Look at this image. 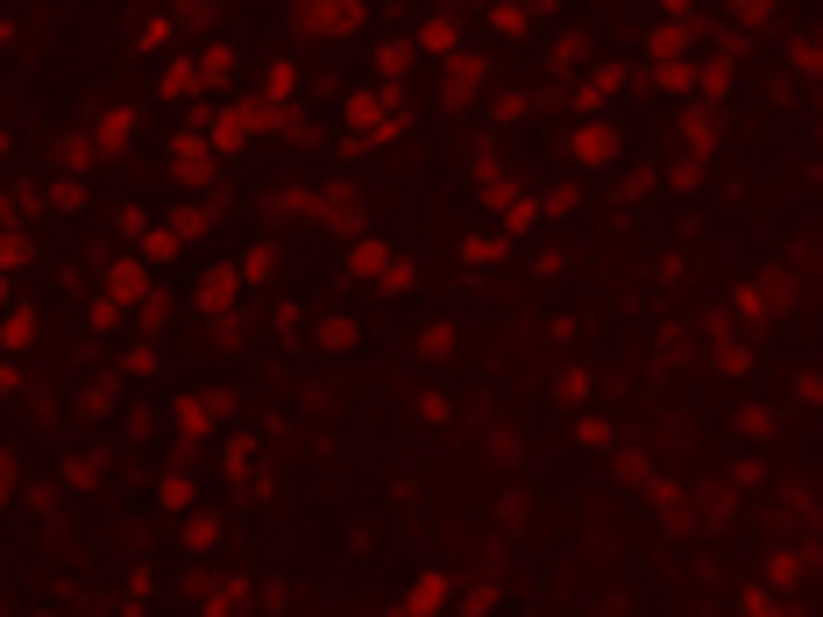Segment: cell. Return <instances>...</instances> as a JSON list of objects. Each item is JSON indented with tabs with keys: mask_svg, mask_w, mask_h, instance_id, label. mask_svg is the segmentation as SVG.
Wrapping results in <instances>:
<instances>
[{
	"mask_svg": "<svg viewBox=\"0 0 823 617\" xmlns=\"http://www.w3.org/2000/svg\"><path fill=\"white\" fill-rule=\"evenodd\" d=\"M170 170H178V178H199V170H206V149H199V143H178V149H170Z\"/></svg>",
	"mask_w": 823,
	"mask_h": 617,
	"instance_id": "5",
	"label": "cell"
},
{
	"mask_svg": "<svg viewBox=\"0 0 823 617\" xmlns=\"http://www.w3.org/2000/svg\"><path fill=\"white\" fill-rule=\"evenodd\" d=\"M14 383H22V370H14V362H0V391H14Z\"/></svg>",
	"mask_w": 823,
	"mask_h": 617,
	"instance_id": "11",
	"label": "cell"
},
{
	"mask_svg": "<svg viewBox=\"0 0 823 617\" xmlns=\"http://www.w3.org/2000/svg\"><path fill=\"white\" fill-rule=\"evenodd\" d=\"M256 128V114L248 107H227V114H214V149H242V135Z\"/></svg>",
	"mask_w": 823,
	"mask_h": 617,
	"instance_id": "1",
	"label": "cell"
},
{
	"mask_svg": "<svg viewBox=\"0 0 823 617\" xmlns=\"http://www.w3.org/2000/svg\"><path fill=\"white\" fill-rule=\"evenodd\" d=\"M576 157H582L589 170H597V164H610V128H604V121H589V128L576 135Z\"/></svg>",
	"mask_w": 823,
	"mask_h": 617,
	"instance_id": "3",
	"label": "cell"
},
{
	"mask_svg": "<svg viewBox=\"0 0 823 617\" xmlns=\"http://www.w3.org/2000/svg\"><path fill=\"white\" fill-rule=\"evenodd\" d=\"M440 596H448V582H440V575H427V582H419V589L405 596V610H433Z\"/></svg>",
	"mask_w": 823,
	"mask_h": 617,
	"instance_id": "8",
	"label": "cell"
},
{
	"mask_svg": "<svg viewBox=\"0 0 823 617\" xmlns=\"http://www.w3.org/2000/svg\"><path fill=\"white\" fill-rule=\"evenodd\" d=\"M100 135H107V149H121V135H136V114H107Z\"/></svg>",
	"mask_w": 823,
	"mask_h": 617,
	"instance_id": "10",
	"label": "cell"
},
{
	"mask_svg": "<svg viewBox=\"0 0 823 617\" xmlns=\"http://www.w3.org/2000/svg\"><path fill=\"white\" fill-rule=\"evenodd\" d=\"M29 263H36V242L22 227H0V270H29Z\"/></svg>",
	"mask_w": 823,
	"mask_h": 617,
	"instance_id": "2",
	"label": "cell"
},
{
	"mask_svg": "<svg viewBox=\"0 0 823 617\" xmlns=\"http://www.w3.org/2000/svg\"><path fill=\"white\" fill-rule=\"evenodd\" d=\"M29 341H36V320L22 313V305H14V313L0 320V349H29Z\"/></svg>",
	"mask_w": 823,
	"mask_h": 617,
	"instance_id": "4",
	"label": "cell"
},
{
	"mask_svg": "<svg viewBox=\"0 0 823 617\" xmlns=\"http://www.w3.org/2000/svg\"><path fill=\"white\" fill-rule=\"evenodd\" d=\"M0 610H8V604H0Z\"/></svg>",
	"mask_w": 823,
	"mask_h": 617,
	"instance_id": "12",
	"label": "cell"
},
{
	"mask_svg": "<svg viewBox=\"0 0 823 617\" xmlns=\"http://www.w3.org/2000/svg\"><path fill=\"white\" fill-rule=\"evenodd\" d=\"M206 419H214V404H206V398H185L178 404V427L185 433H206Z\"/></svg>",
	"mask_w": 823,
	"mask_h": 617,
	"instance_id": "6",
	"label": "cell"
},
{
	"mask_svg": "<svg viewBox=\"0 0 823 617\" xmlns=\"http://www.w3.org/2000/svg\"><path fill=\"white\" fill-rule=\"evenodd\" d=\"M157 86L170 92V100H178V92H199V71H193V65H170V71H164Z\"/></svg>",
	"mask_w": 823,
	"mask_h": 617,
	"instance_id": "7",
	"label": "cell"
},
{
	"mask_svg": "<svg viewBox=\"0 0 823 617\" xmlns=\"http://www.w3.org/2000/svg\"><path fill=\"white\" fill-rule=\"evenodd\" d=\"M114 292H121V298H143V270H136V263H114Z\"/></svg>",
	"mask_w": 823,
	"mask_h": 617,
	"instance_id": "9",
	"label": "cell"
}]
</instances>
